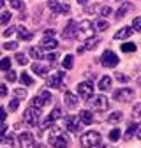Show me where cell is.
<instances>
[{
  "instance_id": "1",
  "label": "cell",
  "mask_w": 141,
  "mask_h": 148,
  "mask_svg": "<svg viewBox=\"0 0 141 148\" xmlns=\"http://www.w3.org/2000/svg\"><path fill=\"white\" fill-rule=\"evenodd\" d=\"M49 145L53 148H67L69 146V138L65 134H62L58 129H53L49 134Z\"/></svg>"
},
{
  "instance_id": "2",
  "label": "cell",
  "mask_w": 141,
  "mask_h": 148,
  "mask_svg": "<svg viewBox=\"0 0 141 148\" xmlns=\"http://www.w3.org/2000/svg\"><path fill=\"white\" fill-rule=\"evenodd\" d=\"M41 115H42V109H41V108L30 106V108H27V111H25V120L28 122V125L37 127V125H39V120H41Z\"/></svg>"
},
{
  "instance_id": "3",
  "label": "cell",
  "mask_w": 141,
  "mask_h": 148,
  "mask_svg": "<svg viewBox=\"0 0 141 148\" xmlns=\"http://www.w3.org/2000/svg\"><path fill=\"white\" fill-rule=\"evenodd\" d=\"M99 143H101V134L95 131H88L81 136V146L83 148H92V146H97Z\"/></svg>"
},
{
  "instance_id": "4",
  "label": "cell",
  "mask_w": 141,
  "mask_h": 148,
  "mask_svg": "<svg viewBox=\"0 0 141 148\" xmlns=\"http://www.w3.org/2000/svg\"><path fill=\"white\" fill-rule=\"evenodd\" d=\"M101 64L104 67H116L118 65V57H116V53L111 51V49H106L102 53V57H101Z\"/></svg>"
},
{
  "instance_id": "5",
  "label": "cell",
  "mask_w": 141,
  "mask_h": 148,
  "mask_svg": "<svg viewBox=\"0 0 141 148\" xmlns=\"http://www.w3.org/2000/svg\"><path fill=\"white\" fill-rule=\"evenodd\" d=\"M49 102H51V94H49L48 90H42L37 97L32 99V104H30V106H35V108H41V109H42V108L48 106Z\"/></svg>"
},
{
  "instance_id": "6",
  "label": "cell",
  "mask_w": 141,
  "mask_h": 148,
  "mask_svg": "<svg viewBox=\"0 0 141 148\" xmlns=\"http://www.w3.org/2000/svg\"><path fill=\"white\" fill-rule=\"evenodd\" d=\"M64 122H65V129H67L69 132H78L79 129H81V120H79L78 116H74V115L65 116Z\"/></svg>"
},
{
  "instance_id": "7",
  "label": "cell",
  "mask_w": 141,
  "mask_h": 148,
  "mask_svg": "<svg viewBox=\"0 0 141 148\" xmlns=\"http://www.w3.org/2000/svg\"><path fill=\"white\" fill-rule=\"evenodd\" d=\"M88 101H90L92 106H94L95 109H99V111H106V109L110 108V101H108V97H106V95H97V97L92 95Z\"/></svg>"
},
{
  "instance_id": "8",
  "label": "cell",
  "mask_w": 141,
  "mask_h": 148,
  "mask_svg": "<svg viewBox=\"0 0 141 148\" xmlns=\"http://www.w3.org/2000/svg\"><path fill=\"white\" fill-rule=\"evenodd\" d=\"M78 94L81 99H90L94 95V85L90 81H83L78 85Z\"/></svg>"
},
{
  "instance_id": "9",
  "label": "cell",
  "mask_w": 141,
  "mask_h": 148,
  "mask_svg": "<svg viewBox=\"0 0 141 148\" xmlns=\"http://www.w3.org/2000/svg\"><path fill=\"white\" fill-rule=\"evenodd\" d=\"M132 97H134V92H132L131 88H120V90H116L115 94H113V99H115V101H118V102L131 101Z\"/></svg>"
},
{
  "instance_id": "10",
  "label": "cell",
  "mask_w": 141,
  "mask_h": 148,
  "mask_svg": "<svg viewBox=\"0 0 141 148\" xmlns=\"http://www.w3.org/2000/svg\"><path fill=\"white\" fill-rule=\"evenodd\" d=\"M18 141H20L21 148H35V139L30 132H21L18 136Z\"/></svg>"
},
{
  "instance_id": "11",
  "label": "cell",
  "mask_w": 141,
  "mask_h": 148,
  "mask_svg": "<svg viewBox=\"0 0 141 148\" xmlns=\"http://www.w3.org/2000/svg\"><path fill=\"white\" fill-rule=\"evenodd\" d=\"M76 35H78V25L70 20V21L65 25V28H64V32H62V37H64V39H76Z\"/></svg>"
},
{
  "instance_id": "12",
  "label": "cell",
  "mask_w": 141,
  "mask_h": 148,
  "mask_svg": "<svg viewBox=\"0 0 141 148\" xmlns=\"http://www.w3.org/2000/svg\"><path fill=\"white\" fill-rule=\"evenodd\" d=\"M78 32L85 37V39H88V37H94V28H92V23L88 20H83L79 25H78Z\"/></svg>"
},
{
  "instance_id": "13",
  "label": "cell",
  "mask_w": 141,
  "mask_h": 148,
  "mask_svg": "<svg viewBox=\"0 0 141 148\" xmlns=\"http://www.w3.org/2000/svg\"><path fill=\"white\" fill-rule=\"evenodd\" d=\"M58 118H62V109H60V108H55V109L51 111V115H49V116L44 120V123L41 125V131L44 132V129H46V127H49L53 122H55V120H58Z\"/></svg>"
},
{
  "instance_id": "14",
  "label": "cell",
  "mask_w": 141,
  "mask_h": 148,
  "mask_svg": "<svg viewBox=\"0 0 141 148\" xmlns=\"http://www.w3.org/2000/svg\"><path fill=\"white\" fill-rule=\"evenodd\" d=\"M48 7L53 11V12H64V14H67V12H70V7L69 5H62L58 0H48Z\"/></svg>"
},
{
  "instance_id": "15",
  "label": "cell",
  "mask_w": 141,
  "mask_h": 148,
  "mask_svg": "<svg viewBox=\"0 0 141 148\" xmlns=\"http://www.w3.org/2000/svg\"><path fill=\"white\" fill-rule=\"evenodd\" d=\"M62 78H64V72H57V74H53V76L48 78V86L49 88H60L62 86Z\"/></svg>"
},
{
  "instance_id": "16",
  "label": "cell",
  "mask_w": 141,
  "mask_h": 148,
  "mask_svg": "<svg viewBox=\"0 0 141 148\" xmlns=\"http://www.w3.org/2000/svg\"><path fill=\"white\" fill-rule=\"evenodd\" d=\"M57 46H58V42H57L55 37H51V35L42 37V41H41V48L42 49H55Z\"/></svg>"
},
{
  "instance_id": "17",
  "label": "cell",
  "mask_w": 141,
  "mask_h": 148,
  "mask_svg": "<svg viewBox=\"0 0 141 148\" xmlns=\"http://www.w3.org/2000/svg\"><path fill=\"white\" fill-rule=\"evenodd\" d=\"M64 102L69 109H76L78 108V99L74 94H70V92H65V95H64Z\"/></svg>"
},
{
  "instance_id": "18",
  "label": "cell",
  "mask_w": 141,
  "mask_h": 148,
  "mask_svg": "<svg viewBox=\"0 0 141 148\" xmlns=\"http://www.w3.org/2000/svg\"><path fill=\"white\" fill-rule=\"evenodd\" d=\"M16 32H18V37H20L21 41H30L32 37H34V34L28 30V28H25V27H16Z\"/></svg>"
},
{
  "instance_id": "19",
  "label": "cell",
  "mask_w": 141,
  "mask_h": 148,
  "mask_svg": "<svg viewBox=\"0 0 141 148\" xmlns=\"http://www.w3.org/2000/svg\"><path fill=\"white\" fill-rule=\"evenodd\" d=\"M132 32H134V30H132L131 27H125V28H120L113 37H115L116 41H120V39H129V37L132 35Z\"/></svg>"
},
{
  "instance_id": "20",
  "label": "cell",
  "mask_w": 141,
  "mask_h": 148,
  "mask_svg": "<svg viewBox=\"0 0 141 148\" xmlns=\"http://www.w3.org/2000/svg\"><path fill=\"white\" fill-rule=\"evenodd\" d=\"M79 120H81V123H85V125H90L92 122H94V116H92V113L88 109H83L81 113H79Z\"/></svg>"
},
{
  "instance_id": "21",
  "label": "cell",
  "mask_w": 141,
  "mask_h": 148,
  "mask_svg": "<svg viewBox=\"0 0 141 148\" xmlns=\"http://www.w3.org/2000/svg\"><path fill=\"white\" fill-rule=\"evenodd\" d=\"M32 71L37 74V76H41V78L48 76V67H44V65H41V64H34V65H32Z\"/></svg>"
},
{
  "instance_id": "22",
  "label": "cell",
  "mask_w": 141,
  "mask_h": 148,
  "mask_svg": "<svg viewBox=\"0 0 141 148\" xmlns=\"http://www.w3.org/2000/svg\"><path fill=\"white\" fill-rule=\"evenodd\" d=\"M99 88L104 90V92H108V90L111 88V78H110V76H102L101 81H99Z\"/></svg>"
},
{
  "instance_id": "23",
  "label": "cell",
  "mask_w": 141,
  "mask_h": 148,
  "mask_svg": "<svg viewBox=\"0 0 141 148\" xmlns=\"http://www.w3.org/2000/svg\"><path fill=\"white\" fill-rule=\"evenodd\" d=\"M97 44H99L97 37H88V39H85V49H95Z\"/></svg>"
},
{
  "instance_id": "24",
  "label": "cell",
  "mask_w": 141,
  "mask_h": 148,
  "mask_svg": "<svg viewBox=\"0 0 141 148\" xmlns=\"http://www.w3.org/2000/svg\"><path fill=\"white\" fill-rule=\"evenodd\" d=\"M138 127H139V125H138V123H134V122H132V123L127 127V131H125V139H127V141H129V139L134 136V132L138 131Z\"/></svg>"
},
{
  "instance_id": "25",
  "label": "cell",
  "mask_w": 141,
  "mask_h": 148,
  "mask_svg": "<svg viewBox=\"0 0 141 148\" xmlns=\"http://www.w3.org/2000/svg\"><path fill=\"white\" fill-rule=\"evenodd\" d=\"M122 116H123V115H122V111H113V113L108 116V122H110V123H116V122L122 120Z\"/></svg>"
},
{
  "instance_id": "26",
  "label": "cell",
  "mask_w": 141,
  "mask_h": 148,
  "mask_svg": "<svg viewBox=\"0 0 141 148\" xmlns=\"http://www.w3.org/2000/svg\"><path fill=\"white\" fill-rule=\"evenodd\" d=\"M30 55L34 58H37V60H41V58H46V55L39 49V48H30Z\"/></svg>"
},
{
  "instance_id": "27",
  "label": "cell",
  "mask_w": 141,
  "mask_h": 148,
  "mask_svg": "<svg viewBox=\"0 0 141 148\" xmlns=\"http://www.w3.org/2000/svg\"><path fill=\"white\" fill-rule=\"evenodd\" d=\"M131 7H132L131 4H123V5H122L118 11H116V18H118V20H120V18H123V16H125V12H127Z\"/></svg>"
},
{
  "instance_id": "28",
  "label": "cell",
  "mask_w": 141,
  "mask_h": 148,
  "mask_svg": "<svg viewBox=\"0 0 141 148\" xmlns=\"http://www.w3.org/2000/svg\"><path fill=\"white\" fill-rule=\"evenodd\" d=\"M122 51L123 53H134L136 51V44H132V42H123L122 44Z\"/></svg>"
},
{
  "instance_id": "29",
  "label": "cell",
  "mask_w": 141,
  "mask_h": 148,
  "mask_svg": "<svg viewBox=\"0 0 141 148\" xmlns=\"http://www.w3.org/2000/svg\"><path fill=\"white\" fill-rule=\"evenodd\" d=\"M9 69H11V58L5 57V58L0 60V71H5V72H7Z\"/></svg>"
},
{
  "instance_id": "30",
  "label": "cell",
  "mask_w": 141,
  "mask_h": 148,
  "mask_svg": "<svg viewBox=\"0 0 141 148\" xmlns=\"http://www.w3.org/2000/svg\"><path fill=\"white\" fill-rule=\"evenodd\" d=\"M108 27H110V23H108V21H104V20H97V21H95V28L101 30V32L108 30Z\"/></svg>"
},
{
  "instance_id": "31",
  "label": "cell",
  "mask_w": 141,
  "mask_h": 148,
  "mask_svg": "<svg viewBox=\"0 0 141 148\" xmlns=\"http://www.w3.org/2000/svg\"><path fill=\"white\" fill-rule=\"evenodd\" d=\"M64 67L65 69H73V65H74V58L70 57V55H67V57H64Z\"/></svg>"
},
{
  "instance_id": "32",
  "label": "cell",
  "mask_w": 141,
  "mask_h": 148,
  "mask_svg": "<svg viewBox=\"0 0 141 148\" xmlns=\"http://www.w3.org/2000/svg\"><path fill=\"white\" fill-rule=\"evenodd\" d=\"M21 83L30 86V85H34V78H32V76H28V72H23V74H21Z\"/></svg>"
},
{
  "instance_id": "33",
  "label": "cell",
  "mask_w": 141,
  "mask_h": 148,
  "mask_svg": "<svg viewBox=\"0 0 141 148\" xmlns=\"http://www.w3.org/2000/svg\"><path fill=\"white\" fill-rule=\"evenodd\" d=\"M110 139H111L113 143H116V141L120 139V129H118V127H115L113 131L110 132Z\"/></svg>"
},
{
  "instance_id": "34",
  "label": "cell",
  "mask_w": 141,
  "mask_h": 148,
  "mask_svg": "<svg viewBox=\"0 0 141 148\" xmlns=\"http://www.w3.org/2000/svg\"><path fill=\"white\" fill-rule=\"evenodd\" d=\"M9 4H11L12 9H18V11H23V9H25L23 2H20V0H9Z\"/></svg>"
},
{
  "instance_id": "35",
  "label": "cell",
  "mask_w": 141,
  "mask_h": 148,
  "mask_svg": "<svg viewBox=\"0 0 141 148\" xmlns=\"http://www.w3.org/2000/svg\"><path fill=\"white\" fill-rule=\"evenodd\" d=\"M9 20H11V12L4 11L2 14H0V25H5V23H9Z\"/></svg>"
},
{
  "instance_id": "36",
  "label": "cell",
  "mask_w": 141,
  "mask_h": 148,
  "mask_svg": "<svg viewBox=\"0 0 141 148\" xmlns=\"http://www.w3.org/2000/svg\"><path fill=\"white\" fill-rule=\"evenodd\" d=\"M16 60H18V64H20V65H27L28 64V58L25 57V53H18L16 55Z\"/></svg>"
},
{
  "instance_id": "37",
  "label": "cell",
  "mask_w": 141,
  "mask_h": 148,
  "mask_svg": "<svg viewBox=\"0 0 141 148\" xmlns=\"http://www.w3.org/2000/svg\"><path fill=\"white\" fill-rule=\"evenodd\" d=\"M14 97H18V101H20V99H25V97H27V90L16 88V90H14Z\"/></svg>"
},
{
  "instance_id": "38",
  "label": "cell",
  "mask_w": 141,
  "mask_h": 148,
  "mask_svg": "<svg viewBox=\"0 0 141 148\" xmlns=\"http://www.w3.org/2000/svg\"><path fill=\"white\" fill-rule=\"evenodd\" d=\"M132 30L141 32V18H134V21H132Z\"/></svg>"
},
{
  "instance_id": "39",
  "label": "cell",
  "mask_w": 141,
  "mask_h": 148,
  "mask_svg": "<svg viewBox=\"0 0 141 148\" xmlns=\"http://www.w3.org/2000/svg\"><path fill=\"white\" fill-rule=\"evenodd\" d=\"M99 11H101V14H102V16H110V14H111V12H113V11H111V7H110V5H102V7H101V9H99Z\"/></svg>"
},
{
  "instance_id": "40",
  "label": "cell",
  "mask_w": 141,
  "mask_h": 148,
  "mask_svg": "<svg viewBox=\"0 0 141 148\" xmlns=\"http://www.w3.org/2000/svg\"><path fill=\"white\" fill-rule=\"evenodd\" d=\"M115 78H116L118 81H122V83H127V81H129V76H125V74H122V72H116Z\"/></svg>"
},
{
  "instance_id": "41",
  "label": "cell",
  "mask_w": 141,
  "mask_h": 148,
  "mask_svg": "<svg viewBox=\"0 0 141 148\" xmlns=\"http://www.w3.org/2000/svg\"><path fill=\"white\" fill-rule=\"evenodd\" d=\"M18 106H20V101H18V99H12V101L9 102V109H11V111H16Z\"/></svg>"
},
{
  "instance_id": "42",
  "label": "cell",
  "mask_w": 141,
  "mask_h": 148,
  "mask_svg": "<svg viewBox=\"0 0 141 148\" xmlns=\"http://www.w3.org/2000/svg\"><path fill=\"white\" fill-rule=\"evenodd\" d=\"M7 81H11V83H12V81H16V72H14V71H11V69L7 71Z\"/></svg>"
},
{
  "instance_id": "43",
  "label": "cell",
  "mask_w": 141,
  "mask_h": 148,
  "mask_svg": "<svg viewBox=\"0 0 141 148\" xmlns=\"http://www.w3.org/2000/svg\"><path fill=\"white\" fill-rule=\"evenodd\" d=\"M132 115H134V116H141V104H136V106H134Z\"/></svg>"
},
{
  "instance_id": "44",
  "label": "cell",
  "mask_w": 141,
  "mask_h": 148,
  "mask_svg": "<svg viewBox=\"0 0 141 148\" xmlns=\"http://www.w3.org/2000/svg\"><path fill=\"white\" fill-rule=\"evenodd\" d=\"M7 118V113H5V109L4 108H0V123H4V120Z\"/></svg>"
},
{
  "instance_id": "45",
  "label": "cell",
  "mask_w": 141,
  "mask_h": 148,
  "mask_svg": "<svg viewBox=\"0 0 141 148\" xmlns=\"http://www.w3.org/2000/svg\"><path fill=\"white\" fill-rule=\"evenodd\" d=\"M4 48H5V49H16V48H18V42H5Z\"/></svg>"
},
{
  "instance_id": "46",
  "label": "cell",
  "mask_w": 141,
  "mask_h": 148,
  "mask_svg": "<svg viewBox=\"0 0 141 148\" xmlns=\"http://www.w3.org/2000/svg\"><path fill=\"white\" fill-rule=\"evenodd\" d=\"M7 95V88H5V85H0V97H5Z\"/></svg>"
},
{
  "instance_id": "47",
  "label": "cell",
  "mask_w": 141,
  "mask_h": 148,
  "mask_svg": "<svg viewBox=\"0 0 141 148\" xmlns=\"http://www.w3.org/2000/svg\"><path fill=\"white\" fill-rule=\"evenodd\" d=\"M5 131H7V125H4V123H0V138H2V136L5 134Z\"/></svg>"
},
{
  "instance_id": "48",
  "label": "cell",
  "mask_w": 141,
  "mask_h": 148,
  "mask_svg": "<svg viewBox=\"0 0 141 148\" xmlns=\"http://www.w3.org/2000/svg\"><path fill=\"white\" fill-rule=\"evenodd\" d=\"M46 58H48L49 62H55V60H57V55H55V53H49V55H46Z\"/></svg>"
},
{
  "instance_id": "49",
  "label": "cell",
  "mask_w": 141,
  "mask_h": 148,
  "mask_svg": "<svg viewBox=\"0 0 141 148\" xmlns=\"http://www.w3.org/2000/svg\"><path fill=\"white\" fill-rule=\"evenodd\" d=\"M14 30H16V28H14V27H12V28H7V30H5V32H4V35H5V37H9V35H11V34H12V32H14Z\"/></svg>"
},
{
  "instance_id": "50",
  "label": "cell",
  "mask_w": 141,
  "mask_h": 148,
  "mask_svg": "<svg viewBox=\"0 0 141 148\" xmlns=\"http://www.w3.org/2000/svg\"><path fill=\"white\" fill-rule=\"evenodd\" d=\"M138 129H139V131H138V139L141 141V127H138Z\"/></svg>"
},
{
  "instance_id": "51",
  "label": "cell",
  "mask_w": 141,
  "mask_h": 148,
  "mask_svg": "<svg viewBox=\"0 0 141 148\" xmlns=\"http://www.w3.org/2000/svg\"><path fill=\"white\" fill-rule=\"evenodd\" d=\"M78 2H79V4H81V5H85V4H86V2H88V0H78Z\"/></svg>"
},
{
  "instance_id": "52",
  "label": "cell",
  "mask_w": 141,
  "mask_h": 148,
  "mask_svg": "<svg viewBox=\"0 0 141 148\" xmlns=\"http://www.w3.org/2000/svg\"><path fill=\"white\" fill-rule=\"evenodd\" d=\"M4 5V0H0V7H2Z\"/></svg>"
},
{
  "instance_id": "53",
  "label": "cell",
  "mask_w": 141,
  "mask_h": 148,
  "mask_svg": "<svg viewBox=\"0 0 141 148\" xmlns=\"http://www.w3.org/2000/svg\"><path fill=\"white\" fill-rule=\"evenodd\" d=\"M138 83H139V85H141V78H139V79H138Z\"/></svg>"
},
{
  "instance_id": "54",
  "label": "cell",
  "mask_w": 141,
  "mask_h": 148,
  "mask_svg": "<svg viewBox=\"0 0 141 148\" xmlns=\"http://www.w3.org/2000/svg\"><path fill=\"white\" fill-rule=\"evenodd\" d=\"M97 148H106V146H97Z\"/></svg>"
}]
</instances>
